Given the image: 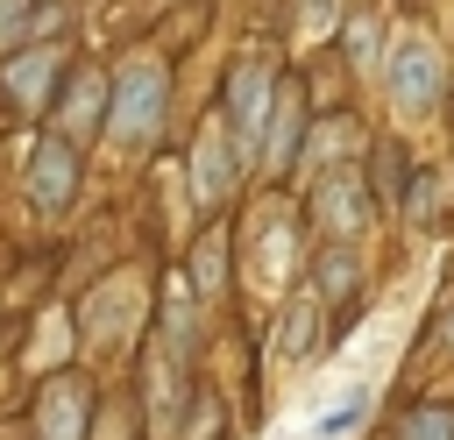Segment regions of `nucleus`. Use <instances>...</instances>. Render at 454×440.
I'll list each match as a JSON object with an SVG mask.
<instances>
[{"label":"nucleus","instance_id":"obj_1","mask_svg":"<svg viewBox=\"0 0 454 440\" xmlns=\"http://www.w3.org/2000/svg\"><path fill=\"white\" fill-rule=\"evenodd\" d=\"M369 213H376V199H369V177L355 170V163H333L319 185H312V220H326V234H362L369 227Z\"/></svg>","mask_w":454,"mask_h":440},{"label":"nucleus","instance_id":"obj_2","mask_svg":"<svg viewBox=\"0 0 454 440\" xmlns=\"http://www.w3.org/2000/svg\"><path fill=\"white\" fill-rule=\"evenodd\" d=\"M390 99H397L404 114H426V106L440 99V50H433L426 35H411V43L390 50Z\"/></svg>","mask_w":454,"mask_h":440},{"label":"nucleus","instance_id":"obj_3","mask_svg":"<svg viewBox=\"0 0 454 440\" xmlns=\"http://www.w3.org/2000/svg\"><path fill=\"white\" fill-rule=\"evenodd\" d=\"M156 121H163V71H156V64H135V71L121 78L114 135H121V142H149V135H156Z\"/></svg>","mask_w":454,"mask_h":440},{"label":"nucleus","instance_id":"obj_4","mask_svg":"<svg viewBox=\"0 0 454 440\" xmlns=\"http://www.w3.org/2000/svg\"><path fill=\"white\" fill-rule=\"evenodd\" d=\"M262 114H270V78H262V64H241V71H234V85H227V128H234V142H241V149H255Z\"/></svg>","mask_w":454,"mask_h":440},{"label":"nucleus","instance_id":"obj_5","mask_svg":"<svg viewBox=\"0 0 454 440\" xmlns=\"http://www.w3.org/2000/svg\"><path fill=\"white\" fill-rule=\"evenodd\" d=\"M71 185H78V156H71V142H35V156H28V192H35V206H64L71 199Z\"/></svg>","mask_w":454,"mask_h":440},{"label":"nucleus","instance_id":"obj_6","mask_svg":"<svg viewBox=\"0 0 454 440\" xmlns=\"http://www.w3.org/2000/svg\"><path fill=\"white\" fill-rule=\"evenodd\" d=\"M78 426H85V390H78L71 376H57V383L43 390V433H50V440H78Z\"/></svg>","mask_w":454,"mask_h":440},{"label":"nucleus","instance_id":"obj_7","mask_svg":"<svg viewBox=\"0 0 454 440\" xmlns=\"http://www.w3.org/2000/svg\"><path fill=\"white\" fill-rule=\"evenodd\" d=\"M99 106H106V78H99V71H78L71 92H64V128H71V135H92V128H99Z\"/></svg>","mask_w":454,"mask_h":440},{"label":"nucleus","instance_id":"obj_8","mask_svg":"<svg viewBox=\"0 0 454 440\" xmlns=\"http://www.w3.org/2000/svg\"><path fill=\"white\" fill-rule=\"evenodd\" d=\"M355 277H362V270H355V255H348V248H326L312 284H319V298H333V305H355Z\"/></svg>","mask_w":454,"mask_h":440},{"label":"nucleus","instance_id":"obj_9","mask_svg":"<svg viewBox=\"0 0 454 440\" xmlns=\"http://www.w3.org/2000/svg\"><path fill=\"white\" fill-rule=\"evenodd\" d=\"M397 440H454V412H404V426H397Z\"/></svg>","mask_w":454,"mask_h":440},{"label":"nucleus","instance_id":"obj_10","mask_svg":"<svg viewBox=\"0 0 454 440\" xmlns=\"http://www.w3.org/2000/svg\"><path fill=\"white\" fill-rule=\"evenodd\" d=\"M284 348H291V355H305V348H319V305H312V312H305V305L291 312V334H284Z\"/></svg>","mask_w":454,"mask_h":440},{"label":"nucleus","instance_id":"obj_11","mask_svg":"<svg viewBox=\"0 0 454 440\" xmlns=\"http://www.w3.org/2000/svg\"><path fill=\"white\" fill-rule=\"evenodd\" d=\"M277 106H284V114H277V142H270V156L284 163V156H291V135H298V92H284Z\"/></svg>","mask_w":454,"mask_h":440},{"label":"nucleus","instance_id":"obj_12","mask_svg":"<svg viewBox=\"0 0 454 440\" xmlns=\"http://www.w3.org/2000/svg\"><path fill=\"white\" fill-rule=\"evenodd\" d=\"M440 341H447V348H454V305H447V312H440Z\"/></svg>","mask_w":454,"mask_h":440}]
</instances>
